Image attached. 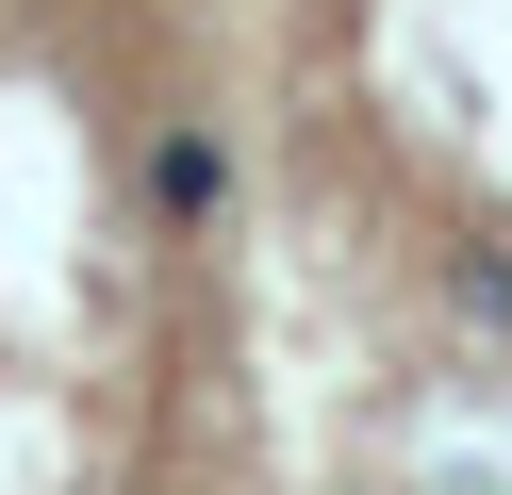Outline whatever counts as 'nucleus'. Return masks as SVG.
<instances>
[]
</instances>
